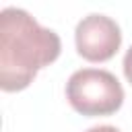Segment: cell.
I'll return each mask as SVG.
<instances>
[{
	"mask_svg": "<svg viewBox=\"0 0 132 132\" xmlns=\"http://www.w3.org/2000/svg\"><path fill=\"white\" fill-rule=\"evenodd\" d=\"M62 52L56 31L41 27L23 8L0 12V89L6 93L27 89L37 72Z\"/></svg>",
	"mask_w": 132,
	"mask_h": 132,
	"instance_id": "cell-1",
	"label": "cell"
},
{
	"mask_svg": "<svg viewBox=\"0 0 132 132\" xmlns=\"http://www.w3.org/2000/svg\"><path fill=\"white\" fill-rule=\"evenodd\" d=\"M66 99L80 116H111L124 103V89L109 70L80 68L66 82Z\"/></svg>",
	"mask_w": 132,
	"mask_h": 132,
	"instance_id": "cell-2",
	"label": "cell"
},
{
	"mask_svg": "<svg viewBox=\"0 0 132 132\" xmlns=\"http://www.w3.org/2000/svg\"><path fill=\"white\" fill-rule=\"evenodd\" d=\"M76 52L87 62H107L122 45L120 25L105 14H89L78 21L74 31Z\"/></svg>",
	"mask_w": 132,
	"mask_h": 132,
	"instance_id": "cell-3",
	"label": "cell"
},
{
	"mask_svg": "<svg viewBox=\"0 0 132 132\" xmlns=\"http://www.w3.org/2000/svg\"><path fill=\"white\" fill-rule=\"evenodd\" d=\"M124 74H126V78H128V82L132 85V45L128 47V52H126V56H124Z\"/></svg>",
	"mask_w": 132,
	"mask_h": 132,
	"instance_id": "cell-4",
	"label": "cell"
},
{
	"mask_svg": "<svg viewBox=\"0 0 132 132\" xmlns=\"http://www.w3.org/2000/svg\"><path fill=\"white\" fill-rule=\"evenodd\" d=\"M87 132H120L116 126H107V124H103V126H93V128H89Z\"/></svg>",
	"mask_w": 132,
	"mask_h": 132,
	"instance_id": "cell-5",
	"label": "cell"
}]
</instances>
